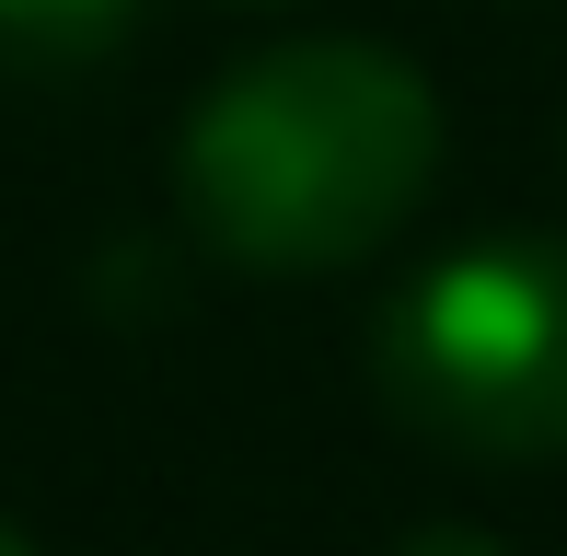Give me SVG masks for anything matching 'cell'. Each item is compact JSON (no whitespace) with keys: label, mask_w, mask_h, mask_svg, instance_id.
Here are the masks:
<instances>
[{"label":"cell","mask_w":567,"mask_h":556,"mask_svg":"<svg viewBox=\"0 0 567 556\" xmlns=\"http://www.w3.org/2000/svg\"><path fill=\"white\" fill-rule=\"evenodd\" d=\"M441 174V105L394 47L301 35L209 82L174 140L186 233L244 278H324L359 267Z\"/></svg>","instance_id":"1"},{"label":"cell","mask_w":567,"mask_h":556,"mask_svg":"<svg viewBox=\"0 0 567 556\" xmlns=\"http://www.w3.org/2000/svg\"><path fill=\"white\" fill-rule=\"evenodd\" d=\"M371 394L463 464L567 452V244L486 233L371 313Z\"/></svg>","instance_id":"2"},{"label":"cell","mask_w":567,"mask_h":556,"mask_svg":"<svg viewBox=\"0 0 567 556\" xmlns=\"http://www.w3.org/2000/svg\"><path fill=\"white\" fill-rule=\"evenodd\" d=\"M140 0H0V70H82L116 59Z\"/></svg>","instance_id":"3"},{"label":"cell","mask_w":567,"mask_h":556,"mask_svg":"<svg viewBox=\"0 0 567 556\" xmlns=\"http://www.w3.org/2000/svg\"><path fill=\"white\" fill-rule=\"evenodd\" d=\"M394 556H509V545H498V534H475V522H417Z\"/></svg>","instance_id":"4"},{"label":"cell","mask_w":567,"mask_h":556,"mask_svg":"<svg viewBox=\"0 0 567 556\" xmlns=\"http://www.w3.org/2000/svg\"><path fill=\"white\" fill-rule=\"evenodd\" d=\"M0 556H35V545H23V534H12V522H0Z\"/></svg>","instance_id":"5"},{"label":"cell","mask_w":567,"mask_h":556,"mask_svg":"<svg viewBox=\"0 0 567 556\" xmlns=\"http://www.w3.org/2000/svg\"><path fill=\"white\" fill-rule=\"evenodd\" d=\"M255 12H267V0H255Z\"/></svg>","instance_id":"6"}]
</instances>
